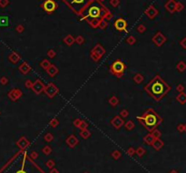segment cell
I'll return each mask as SVG.
<instances>
[{
  "label": "cell",
  "instance_id": "obj_25",
  "mask_svg": "<svg viewBox=\"0 0 186 173\" xmlns=\"http://www.w3.org/2000/svg\"><path fill=\"white\" fill-rule=\"evenodd\" d=\"M134 81L135 83H137V84H140V83H142V82L143 81V76L141 74H136L134 76Z\"/></svg>",
  "mask_w": 186,
  "mask_h": 173
},
{
  "label": "cell",
  "instance_id": "obj_37",
  "mask_svg": "<svg viewBox=\"0 0 186 173\" xmlns=\"http://www.w3.org/2000/svg\"><path fill=\"white\" fill-rule=\"evenodd\" d=\"M129 115V112L127 110H122L121 112H120V116L122 117V118H126V117H128Z\"/></svg>",
  "mask_w": 186,
  "mask_h": 173
},
{
  "label": "cell",
  "instance_id": "obj_16",
  "mask_svg": "<svg viewBox=\"0 0 186 173\" xmlns=\"http://www.w3.org/2000/svg\"><path fill=\"white\" fill-rule=\"evenodd\" d=\"M32 68L31 66H30L29 65H28L27 63H26V62H24V63L21 64V65L19 66V71H20L21 73H22L23 74H29L30 72H31Z\"/></svg>",
  "mask_w": 186,
  "mask_h": 173
},
{
  "label": "cell",
  "instance_id": "obj_46",
  "mask_svg": "<svg viewBox=\"0 0 186 173\" xmlns=\"http://www.w3.org/2000/svg\"><path fill=\"white\" fill-rule=\"evenodd\" d=\"M177 129H178L179 131H184V125L183 124H180V125H178V127H177Z\"/></svg>",
  "mask_w": 186,
  "mask_h": 173
},
{
  "label": "cell",
  "instance_id": "obj_32",
  "mask_svg": "<svg viewBox=\"0 0 186 173\" xmlns=\"http://www.w3.org/2000/svg\"><path fill=\"white\" fill-rule=\"evenodd\" d=\"M42 152H43L45 155H49V154H51V153H52V149H51L50 146L47 145V146H45L43 149H42Z\"/></svg>",
  "mask_w": 186,
  "mask_h": 173
},
{
  "label": "cell",
  "instance_id": "obj_22",
  "mask_svg": "<svg viewBox=\"0 0 186 173\" xmlns=\"http://www.w3.org/2000/svg\"><path fill=\"white\" fill-rule=\"evenodd\" d=\"M51 65H52V64H51L50 62H49V60H47V59H44L43 61L40 63V66H41L42 68H43L44 70H45V71H47V69L49 68V66H50Z\"/></svg>",
  "mask_w": 186,
  "mask_h": 173
},
{
  "label": "cell",
  "instance_id": "obj_27",
  "mask_svg": "<svg viewBox=\"0 0 186 173\" xmlns=\"http://www.w3.org/2000/svg\"><path fill=\"white\" fill-rule=\"evenodd\" d=\"M125 129H126L127 131H132V130L134 128V123L133 121H128V122H125Z\"/></svg>",
  "mask_w": 186,
  "mask_h": 173
},
{
  "label": "cell",
  "instance_id": "obj_4",
  "mask_svg": "<svg viewBox=\"0 0 186 173\" xmlns=\"http://www.w3.org/2000/svg\"><path fill=\"white\" fill-rule=\"evenodd\" d=\"M64 2L77 15H82L84 10L94 0H63Z\"/></svg>",
  "mask_w": 186,
  "mask_h": 173
},
{
  "label": "cell",
  "instance_id": "obj_5",
  "mask_svg": "<svg viewBox=\"0 0 186 173\" xmlns=\"http://www.w3.org/2000/svg\"><path fill=\"white\" fill-rule=\"evenodd\" d=\"M125 68H126L125 64L122 60L117 59L112 64V65L110 66V73L112 74L115 75L116 77L121 78L123 77V74H125Z\"/></svg>",
  "mask_w": 186,
  "mask_h": 173
},
{
  "label": "cell",
  "instance_id": "obj_44",
  "mask_svg": "<svg viewBox=\"0 0 186 173\" xmlns=\"http://www.w3.org/2000/svg\"><path fill=\"white\" fill-rule=\"evenodd\" d=\"M80 122H81L80 119H75V120L73 122V123H74V125L75 126V127L78 128V125H79V123H80Z\"/></svg>",
  "mask_w": 186,
  "mask_h": 173
},
{
  "label": "cell",
  "instance_id": "obj_15",
  "mask_svg": "<svg viewBox=\"0 0 186 173\" xmlns=\"http://www.w3.org/2000/svg\"><path fill=\"white\" fill-rule=\"evenodd\" d=\"M8 95L11 98V100L17 101V99H19V98L22 96V92H21V90H19V89H14V90H12L11 92H9Z\"/></svg>",
  "mask_w": 186,
  "mask_h": 173
},
{
  "label": "cell",
  "instance_id": "obj_30",
  "mask_svg": "<svg viewBox=\"0 0 186 173\" xmlns=\"http://www.w3.org/2000/svg\"><path fill=\"white\" fill-rule=\"evenodd\" d=\"M135 153L139 157H143V155L145 154V149L143 147H138L137 149L135 150Z\"/></svg>",
  "mask_w": 186,
  "mask_h": 173
},
{
  "label": "cell",
  "instance_id": "obj_8",
  "mask_svg": "<svg viewBox=\"0 0 186 173\" xmlns=\"http://www.w3.org/2000/svg\"><path fill=\"white\" fill-rule=\"evenodd\" d=\"M57 7V5L56 4L54 0H47L45 3L43 4V8L45 12L47 13H52Z\"/></svg>",
  "mask_w": 186,
  "mask_h": 173
},
{
  "label": "cell",
  "instance_id": "obj_1",
  "mask_svg": "<svg viewBox=\"0 0 186 173\" xmlns=\"http://www.w3.org/2000/svg\"><path fill=\"white\" fill-rule=\"evenodd\" d=\"M107 13L108 11L98 0H94L84 10L82 15L83 19L89 23L93 27H97L101 21L107 15Z\"/></svg>",
  "mask_w": 186,
  "mask_h": 173
},
{
  "label": "cell",
  "instance_id": "obj_24",
  "mask_svg": "<svg viewBox=\"0 0 186 173\" xmlns=\"http://www.w3.org/2000/svg\"><path fill=\"white\" fill-rule=\"evenodd\" d=\"M108 101H109V103L112 105V106H116V105H118V103H119V100H118V98L114 95L112 96V97L108 100Z\"/></svg>",
  "mask_w": 186,
  "mask_h": 173
},
{
  "label": "cell",
  "instance_id": "obj_2",
  "mask_svg": "<svg viewBox=\"0 0 186 173\" xmlns=\"http://www.w3.org/2000/svg\"><path fill=\"white\" fill-rule=\"evenodd\" d=\"M144 90L149 95L153 97L156 101H159L171 90V87L159 75L153 77L144 87Z\"/></svg>",
  "mask_w": 186,
  "mask_h": 173
},
{
  "label": "cell",
  "instance_id": "obj_48",
  "mask_svg": "<svg viewBox=\"0 0 186 173\" xmlns=\"http://www.w3.org/2000/svg\"><path fill=\"white\" fill-rule=\"evenodd\" d=\"M181 44H182V47L186 48V39H183V40H182V42H181Z\"/></svg>",
  "mask_w": 186,
  "mask_h": 173
},
{
  "label": "cell",
  "instance_id": "obj_54",
  "mask_svg": "<svg viewBox=\"0 0 186 173\" xmlns=\"http://www.w3.org/2000/svg\"><path fill=\"white\" fill-rule=\"evenodd\" d=\"M84 173H88V172H84Z\"/></svg>",
  "mask_w": 186,
  "mask_h": 173
},
{
  "label": "cell",
  "instance_id": "obj_34",
  "mask_svg": "<svg viewBox=\"0 0 186 173\" xmlns=\"http://www.w3.org/2000/svg\"><path fill=\"white\" fill-rule=\"evenodd\" d=\"M44 139H45V140L47 142H51L53 140H54V136H53L52 133L48 132V133H47L45 136H44Z\"/></svg>",
  "mask_w": 186,
  "mask_h": 173
},
{
  "label": "cell",
  "instance_id": "obj_29",
  "mask_svg": "<svg viewBox=\"0 0 186 173\" xmlns=\"http://www.w3.org/2000/svg\"><path fill=\"white\" fill-rule=\"evenodd\" d=\"M111 156L113 157V159H114V160H119V159L121 158V156H122V153L120 152L119 151H117V150H115V151H113V152H112Z\"/></svg>",
  "mask_w": 186,
  "mask_h": 173
},
{
  "label": "cell",
  "instance_id": "obj_14",
  "mask_svg": "<svg viewBox=\"0 0 186 173\" xmlns=\"http://www.w3.org/2000/svg\"><path fill=\"white\" fill-rule=\"evenodd\" d=\"M17 144L21 150H25L28 147V145H29V140H28L25 136H23L17 140Z\"/></svg>",
  "mask_w": 186,
  "mask_h": 173
},
{
  "label": "cell",
  "instance_id": "obj_36",
  "mask_svg": "<svg viewBox=\"0 0 186 173\" xmlns=\"http://www.w3.org/2000/svg\"><path fill=\"white\" fill-rule=\"evenodd\" d=\"M55 165H56V162L53 160H49L48 161H47V163H45V166H47L48 169H53V168L55 167Z\"/></svg>",
  "mask_w": 186,
  "mask_h": 173
},
{
  "label": "cell",
  "instance_id": "obj_23",
  "mask_svg": "<svg viewBox=\"0 0 186 173\" xmlns=\"http://www.w3.org/2000/svg\"><path fill=\"white\" fill-rule=\"evenodd\" d=\"M80 136L82 137L83 139H88L90 136H91V131L87 129L83 130V131H81V132H80Z\"/></svg>",
  "mask_w": 186,
  "mask_h": 173
},
{
  "label": "cell",
  "instance_id": "obj_40",
  "mask_svg": "<svg viewBox=\"0 0 186 173\" xmlns=\"http://www.w3.org/2000/svg\"><path fill=\"white\" fill-rule=\"evenodd\" d=\"M127 154L129 155V156H134V154H135V150L134 149L133 147H131V148H129L128 150H127Z\"/></svg>",
  "mask_w": 186,
  "mask_h": 173
},
{
  "label": "cell",
  "instance_id": "obj_6",
  "mask_svg": "<svg viewBox=\"0 0 186 173\" xmlns=\"http://www.w3.org/2000/svg\"><path fill=\"white\" fill-rule=\"evenodd\" d=\"M105 53V50L101 44H96L93 49L91 50V53H90V56H91L92 60L94 62H98L99 60L103 57V55Z\"/></svg>",
  "mask_w": 186,
  "mask_h": 173
},
{
  "label": "cell",
  "instance_id": "obj_33",
  "mask_svg": "<svg viewBox=\"0 0 186 173\" xmlns=\"http://www.w3.org/2000/svg\"><path fill=\"white\" fill-rule=\"evenodd\" d=\"M87 127H88V123L86 122V121H83V120H81V122H80V123H79V125H78V128L81 130V131H83V130H86V129H87Z\"/></svg>",
  "mask_w": 186,
  "mask_h": 173
},
{
  "label": "cell",
  "instance_id": "obj_45",
  "mask_svg": "<svg viewBox=\"0 0 186 173\" xmlns=\"http://www.w3.org/2000/svg\"><path fill=\"white\" fill-rule=\"evenodd\" d=\"M176 90L178 91V92H182V91L184 90V87L182 86V84H179L178 86H177V88H176Z\"/></svg>",
  "mask_w": 186,
  "mask_h": 173
},
{
  "label": "cell",
  "instance_id": "obj_42",
  "mask_svg": "<svg viewBox=\"0 0 186 173\" xmlns=\"http://www.w3.org/2000/svg\"><path fill=\"white\" fill-rule=\"evenodd\" d=\"M127 43H128L129 44H131V45H132V44H134V43H135V38H134V37H133V36H130L128 39H127Z\"/></svg>",
  "mask_w": 186,
  "mask_h": 173
},
{
  "label": "cell",
  "instance_id": "obj_19",
  "mask_svg": "<svg viewBox=\"0 0 186 173\" xmlns=\"http://www.w3.org/2000/svg\"><path fill=\"white\" fill-rule=\"evenodd\" d=\"M155 139L153 137V135L151 134V133H149V134H146L144 137H143V141L145 142L146 144H148V145H152L153 142V140H154Z\"/></svg>",
  "mask_w": 186,
  "mask_h": 173
},
{
  "label": "cell",
  "instance_id": "obj_20",
  "mask_svg": "<svg viewBox=\"0 0 186 173\" xmlns=\"http://www.w3.org/2000/svg\"><path fill=\"white\" fill-rule=\"evenodd\" d=\"M176 100L180 103H182V104L185 103H186V93H184V92H180V94H178V96L176 97Z\"/></svg>",
  "mask_w": 186,
  "mask_h": 173
},
{
  "label": "cell",
  "instance_id": "obj_17",
  "mask_svg": "<svg viewBox=\"0 0 186 173\" xmlns=\"http://www.w3.org/2000/svg\"><path fill=\"white\" fill-rule=\"evenodd\" d=\"M47 73L50 77H55L58 74V68L55 65H51L47 70Z\"/></svg>",
  "mask_w": 186,
  "mask_h": 173
},
{
  "label": "cell",
  "instance_id": "obj_11",
  "mask_svg": "<svg viewBox=\"0 0 186 173\" xmlns=\"http://www.w3.org/2000/svg\"><path fill=\"white\" fill-rule=\"evenodd\" d=\"M127 26V23L125 19L119 18L114 22V28H115L117 31H123L125 30Z\"/></svg>",
  "mask_w": 186,
  "mask_h": 173
},
{
  "label": "cell",
  "instance_id": "obj_13",
  "mask_svg": "<svg viewBox=\"0 0 186 173\" xmlns=\"http://www.w3.org/2000/svg\"><path fill=\"white\" fill-rule=\"evenodd\" d=\"M65 142H66V144L70 148H74L79 143V140H78V139L76 138L75 135H70V136L66 139Z\"/></svg>",
  "mask_w": 186,
  "mask_h": 173
},
{
  "label": "cell",
  "instance_id": "obj_9",
  "mask_svg": "<svg viewBox=\"0 0 186 173\" xmlns=\"http://www.w3.org/2000/svg\"><path fill=\"white\" fill-rule=\"evenodd\" d=\"M45 85L42 83L40 80H36L35 83H33V86H32V91L35 92V94L39 95L42 92H44V89H45Z\"/></svg>",
  "mask_w": 186,
  "mask_h": 173
},
{
  "label": "cell",
  "instance_id": "obj_28",
  "mask_svg": "<svg viewBox=\"0 0 186 173\" xmlns=\"http://www.w3.org/2000/svg\"><path fill=\"white\" fill-rule=\"evenodd\" d=\"M152 135H153V137L154 139H160V137H161V135H162V133H161V131H159L158 129H156V128H155L154 130H153V131H152L151 132Z\"/></svg>",
  "mask_w": 186,
  "mask_h": 173
},
{
  "label": "cell",
  "instance_id": "obj_49",
  "mask_svg": "<svg viewBox=\"0 0 186 173\" xmlns=\"http://www.w3.org/2000/svg\"><path fill=\"white\" fill-rule=\"evenodd\" d=\"M144 30H145V28L143 27V26H139V27H138V31H139L140 33H143V32H144Z\"/></svg>",
  "mask_w": 186,
  "mask_h": 173
},
{
  "label": "cell",
  "instance_id": "obj_47",
  "mask_svg": "<svg viewBox=\"0 0 186 173\" xmlns=\"http://www.w3.org/2000/svg\"><path fill=\"white\" fill-rule=\"evenodd\" d=\"M50 173H59V171H58V169H56V168H53V169H51Z\"/></svg>",
  "mask_w": 186,
  "mask_h": 173
},
{
  "label": "cell",
  "instance_id": "obj_35",
  "mask_svg": "<svg viewBox=\"0 0 186 173\" xmlns=\"http://www.w3.org/2000/svg\"><path fill=\"white\" fill-rule=\"evenodd\" d=\"M49 124H50L51 127L56 128V126H58V124H59V121H58V119H56V118H53L52 120L50 121Z\"/></svg>",
  "mask_w": 186,
  "mask_h": 173
},
{
  "label": "cell",
  "instance_id": "obj_7",
  "mask_svg": "<svg viewBox=\"0 0 186 173\" xmlns=\"http://www.w3.org/2000/svg\"><path fill=\"white\" fill-rule=\"evenodd\" d=\"M44 92H45L47 96L49 98H54L56 94L59 92V89L58 87H56V85H55L53 83H50L45 86V89H44Z\"/></svg>",
  "mask_w": 186,
  "mask_h": 173
},
{
  "label": "cell",
  "instance_id": "obj_12",
  "mask_svg": "<svg viewBox=\"0 0 186 173\" xmlns=\"http://www.w3.org/2000/svg\"><path fill=\"white\" fill-rule=\"evenodd\" d=\"M166 41V38L162 35L161 33H158L154 35V37L153 38V42L156 44L157 46H161L164 44V42Z\"/></svg>",
  "mask_w": 186,
  "mask_h": 173
},
{
  "label": "cell",
  "instance_id": "obj_52",
  "mask_svg": "<svg viewBox=\"0 0 186 173\" xmlns=\"http://www.w3.org/2000/svg\"><path fill=\"white\" fill-rule=\"evenodd\" d=\"M17 30H18V31H22V27H20V26H18V27H17Z\"/></svg>",
  "mask_w": 186,
  "mask_h": 173
},
{
  "label": "cell",
  "instance_id": "obj_26",
  "mask_svg": "<svg viewBox=\"0 0 186 173\" xmlns=\"http://www.w3.org/2000/svg\"><path fill=\"white\" fill-rule=\"evenodd\" d=\"M64 42H65L67 45H72V44L74 43V39L73 38L72 35H67V36L64 39Z\"/></svg>",
  "mask_w": 186,
  "mask_h": 173
},
{
  "label": "cell",
  "instance_id": "obj_18",
  "mask_svg": "<svg viewBox=\"0 0 186 173\" xmlns=\"http://www.w3.org/2000/svg\"><path fill=\"white\" fill-rule=\"evenodd\" d=\"M152 146H153L156 151H159V150L162 149V146H164V142H162V140H161L160 139H155V140H153Z\"/></svg>",
  "mask_w": 186,
  "mask_h": 173
},
{
  "label": "cell",
  "instance_id": "obj_53",
  "mask_svg": "<svg viewBox=\"0 0 186 173\" xmlns=\"http://www.w3.org/2000/svg\"><path fill=\"white\" fill-rule=\"evenodd\" d=\"M171 173H177V172H176V171H175V170H173V171H172Z\"/></svg>",
  "mask_w": 186,
  "mask_h": 173
},
{
  "label": "cell",
  "instance_id": "obj_51",
  "mask_svg": "<svg viewBox=\"0 0 186 173\" xmlns=\"http://www.w3.org/2000/svg\"><path fill=\"white\" fill-rule=\"evenodd\" d=\"M17 173H26V171L24 170V169H21V170H18V171H17Z\"/></svg>",
  "mask_w": 186,
  "mask_h": 173
},
{
  "label": "cell",
  "instance_id": "obj_39",
  "mask_svg": "<svg viewBox=\"0 0 186 173\" xmlns=\"http://www.w3.org/2000/svg\"><path fill=\"white\" fill-rule=\"evenodd\" d=\"M38 152L37 151H32L31 153H30V158H31V160H36L37 158H38Z\"/></svg>",
  "mask_w": 186,
  "mask_h": 173
},
{
  "label": "cell",
  "instance_id": "obj_38",
  "mask_svg": "<svg viewBox=\"0 0 186 173\" xmlns=\"http://www.w3.org/2000/svg\"><path fill=\"white\" fill-rule=\"evenodd\" d=\"M56 55V51H54L53 49H50L47 51V56H48L49 58H54Z\"/></svg>",
  "mask_w": 186,
  "mask_h": 173
},
{
  "label": "cell",
  "instance_id": "obj_50",
  "mask_svg": "<svg viewBox=\"0 0 186 173\" xmlns=\"http://www.w3.org/2000/svg\"><path fill=\"white\" fill-rule=\"evenodd\" d=\"M1 82H2L3 83H7V79H6V78H2V81Z\"/></svg>",
  "mask_w": 186,
  "mask_h": 173
},
{
  "label": "cell",
  "instance_id": "obj_43",
  "mask_svg": "<svg viewBox=\"0 0 186 173\" xmlns=\"http://www.w3.org/2000/svg\"><path fill=\"white\" fill-rule=\"evenodd\" d=\"M75 41H76V43H77V44H82L83 43H84V38H83L82 36H78L76 39H75Z\"/></svg>",
  "mask_w": 186,
  "mask_h": 173
},
{
  "label": "cell",
  "instance_id": "obj_10",
  "mask_svg": "<svg viewBox=\"0 0 186 173\" xmlns=\"http://www.w3.org/2000/svg\"><path fill=\"white\" fill-rule=\"evenodd\" d=\"M111 124L115 128L116 130H119L122 126L125 124V121L123 120L121 116H114V118L112 119Z\"/></svg>",
  "mask_w": 186,
  "mask_h": 173
},
{
  "label": "cell",
  "instance_id": "obj_41",
  "mask_svg": "<svg viewBox=\"0 0 186 173\" xmlns=\"http://www.w3.org/2000/svg\"><path fill=\"white\" fill-rule=\"evenodd\" d=\"M25 86H26V88H28V89H31L32 86H33V82H31L30 80H27V81L25 83Z\"/></svg>",
  "mask_w": 186,
  "mask_h": 173
},
{
  "label": "cell",
  "instance_id": "obj_31",
  "mask_svg": "<svg viewBox=\"0 0 186 173\" xmlns=\"http://www.w3.org/2000/svg\"><path fill=\"white\" fill-rule=\"evenodd\" d=\"M176 68H177V70L180 71V72H183V71L186 69V64L184 63V62H180V63L177 65Z\"/></svg>",
  "mask_w": 186,
  "mask_h": 173
},
{
  "label": "cell",
  "instance_id": "obj_3",
  "mask_svg": "<svg viewBox=\"0 0 186 173\" xmlns=\"http://www.w3.org/2000/svg\"><path fill=\"white\" fill-rule=\"evenodd\" d=\"M137 120L150 132L162 122V119L151 108H149L142 116L137 117Z\"/></svg>",
  "mask_w": 186,
  "mask_h": 173
},
{
  "label": "cell",
  "instance_id": "obj_21",
  "mask_svg": "<svg viewBox=\"0 0 186 173\" xmlns=\"http://www.w3.org/2000/svg\"><path fill=\"white\" fill-rule=\"evenodd\" d=\"M9 60L13 64H16V63H17L19 60H20V56H19V55L17 54V53H12L11 54H10V56H9Z\"/></svg>",
  "mask_w": 186,
  "mask_h": 173
}]
</instances>
